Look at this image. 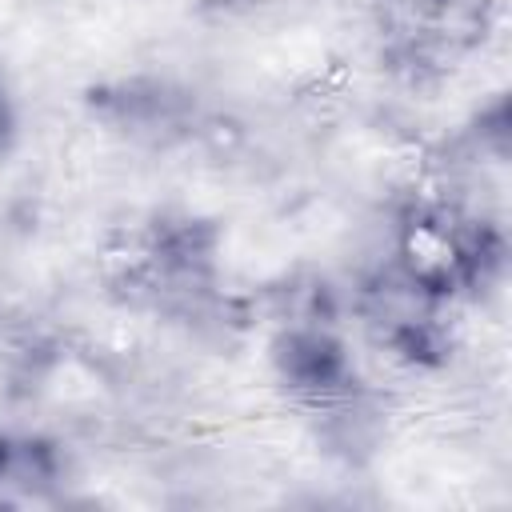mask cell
<instances>
[{
  "label": "cell",
  "instance_id": "obj_1",
  "mask_svg": "<svg viewBox=\"0 0 512 512\" xmlns=\"http://www.w3.org/2000/svg\"><path fill=\"white\" fill-rule=\"evenodd\" d=\"M8 132H12V116H8V104H4V92H0V148H4Z\"/></svg>",
  "mask_w": 512,
  "mask_h": 512
}]
</instances>
